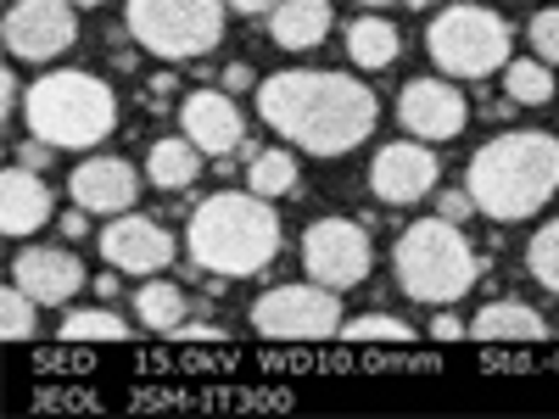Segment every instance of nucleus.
I'll use <instances>...</instances> for the list:
<instances>
[{"mask_svg": "<svg viewBox=\"0 0 559 419\" xmlns=\"http://www.w3.org/2000/svg\"><path fill=\"white\" fill-rule=\"evenodd\" d=\"M532 57H543L548 68L559 62V7H548V12L532 17Z\"/></svg>", "mask_w": 559, "mask_h": 419, "instance_id": "c85d7f7f", "label": "nucleus"}, {"mask_svg": "<svg viewBox=\"0 0 559 419\" xmlns=\"http://www.w3.org/2000/svg\"><path fill=\"white\" fill-rule=\"evenodd\" d=\"M302 268H308V279H319V286H331V291L364 286L369 268H376L369 229L353 224V218H319V224H308V236H302Z\"/></svg>", "mask_w": 559, "mask_h": 419, "instance_id": "1a4fd4ad", "label": "nucleus"}, {"mask_svg": "<svg viewBox=\"0 0 559 419\" xmlns=\"http://www.w3.org/2000/svg\"><path fill=\"white\" fill-rule=\"evenodd\" d=\"M464 191L476 196V213L498 224H521L548 207L559 191V140L543 129H509L471 157Z\"/></svg>", "mask_w": 559, "mask_h": 419, "instance_id": "f03ea898", "label": "nucleus"}, {"mask_svg": "<svg viewBox=\"0 0 559 419\" xmlns=\"http://www.w3.org/2000/svg\"><path fill=\"white\" fill-rule=\"evenodd\" d=\"M0 96H7V118H12V112H23V89H17V79H12V73L0 79Z\"/></svg>", "mask_w": 559, "mask_h": 419, "instance_id": "473e14b6", "label": "nucleus"}, {"mask_svg": "<svg viewBox=\"0 0 559 419\" xmlns=\"http://www.w3.org/2000/svg\"><path fill=\"white\" fill-rule=\"evenodd\" d=\"M408 7H414V12H431V7H437V0H408Z\"/></svg>", "mask_w": 559, "mask_h": 419, "instance_id": "4c0bfd02", "label": "nucleus"}, {"mask_svg": "<svg viewBox=\"0 0 559 419\" xmlns=\"http://www.w3.org/2000/svg\"><path fill=\"white\" fill-rule=\"evenodd\" d=\"M459 336H471V324H459V313L442 308V313L431 319V342H459Z\"/></svg>", "mask_w": 559, "mask_h": 419, "instance_id": "7c9ffc66", "label": "nucleus"}, {"mask_svg": "<svg viewBox=\"0 0 559 419\" xmlns=\"http://www.w3.org/2000/svg\"><path fill=\"white\" fill-rule=\"evenodd\" d=\"M224 7L229 0H129L123 23L140 51L163 62H197L224 39Z\"/></svg>", "mask_w": 559, "mask_h": 419, "instance_id": "423d86ee", "label": "nucleus"}, {"mask_svg": "<svg viewBox=\"0 0 559 419\" xmlns=\"http://www.w3.org/2000/svg\"><path fill=\"white\" fill-rule=\"evenodd\" d=\"M229 7H236V12H247V17H269V12L280 7V0H229Z\"/></svg>", "mask_w": 559, "mask_h": 419, "instance_id": "72a5a7b5", "label": "nucleus"}, {"mask_svg": "<svg viewBox=\"0 0 559 419\" xmlns=\"http://www.w3.org/2000/svg\"><path fill=\"white\" fill-rule=\"evenodd\" d=\"M526 268H532V279H537L543 291L559 297V218H548L537 236H532V247H526Z\"/></svg>", "mask_w": 559, "mask_h": 419, "instance_id": "a878e982", "label": "nucleus"}, {"mask_svg": "<svg viewBox=\"0 0 559 419\" xmlns=\"http://www.w3.org/2000/svg\"><path fill=\"white\" fill-rule=\"evenodd\" d=\"M73 7H102V0H73Z\"/></svg>", "mask_w": 559, "mask_h": 419, "instance_id": "58836bf2", "label": "nucleus"}, {"mask_svg": "<svg viewBox=\"0 0 559 419\" xmlns=\"http://www.w3.org/2000/svg\"><path fill=\"white\" fill-rule=\"evenodd\" d=\"M292 184H297V157L292 152H258L247 163V191H258V196H286Z\"/></svg>", "mask_w": 559, "mask_h": 419, "instance_id": "b1692460", "label": "nucleus"}, {"mask_svg": "<svg viewBox=\"0 0 559 419\" xmlns=\"http://www.w3.org/2000/svg\"><path fill=\"white\" fill-rule=\"evenodd\" d=\"M57 218V202H51V184L39 179V168L28 163H12L7 179H0V229L7 236H34Z\"/></svg>", "mask_w": 559, "mask_h": 419, "instance_id": "f3484780", "label": "nucleus"}, {"mask_svg": "<svg viewBox=\"0 0 559 419\" xmlns=\"http://www.w3.org/2000/svg\"><path fill=\"white\" fill-rule=\"evenodd\" d=\"M0 34H7V51L17 62H51V57L68 51L73 34H79L73 0H12Z\"/></svg>", "mask_w": 559, "mask_h": 419, "instance_id": "9d476101", "label": "nucleus"}, {"mask_svg": "<svg viewBox=\"0 0 559 419\" xmlns=\"http://www.w3.org/2000/svg\"><path fill=\"white\" fill-rule=\"evenodd\" d=\"M202 146L191 134H174V140H157V146L146 152V173H152V184L157 191H185V184H197V173H202Z\"/></svg>", "mask_w": 559, "mask_h": 419, "instance_id": "aec40b11", "label": "nucleus"}, {"mask_svg": "<svg viewBox=\"0 0 559 419\" xmlns=\"http://www.w3.org/2000/svg\"><path fill=\"white\" fill-rule=\"evenodd\" d=\"M342 336H347V342H392V347L414 342V331H408L397 313H358V319L342 324Z\"/></svg>", "mask_w": 559, "mask_h": 419, "instance_id": "cd10ccee", "label": "nucleus"}, {"mask_svg": "<svg viewBox=\"0 0 559 419\" xmlns=\"http://www.w3.org/2000/svg\"><path fill=\"white\" fill-rule=\"evenodd\" d=\"M51 152H57V146H45V140H34V134H28V146L17 152V163H28V168H45V163H51Z\"/></svg>", "mask_w": 559, "mask_h": 419, "instance_id": "2f4dec72", "label": "nucleus"}, {"mask_svg": "<svg viewBox=\"0 0 559 419\" xmlns=\"http://www.w3.org/2000/svg\"><path fill=\"white\" fill-rule=\"evenodd\" d=\"M269 39L280 51H313L331 39V0H280L269 12Z\"/></svg>", "mask_w": 559, "mask_h": 419, "instance_id": "a211bd4d", "label": "nucleus"}, {"mask_svg": "<svg viewBox=\"0 0 559 419\" xmlns=\"http://www.w3.org/2000/svg\"><path fill=\"white\" fill-rule=\"evenodd\" d=\"M554 73H548V62L543 57H521V62H509L503 68V96L515 101V107H543V101H554Z\"/></svg>", "mask_w": 559, "mask_h": 419, "instance_id": "5701e85b", "label": "nucleus"}, {"mask_svg": "<svg viewBox=\"0 0 559 419\" xmlns=\"http://www.w3.org/2000/svg\"><path fill=\"white\" fill-rule=\"evenodd\" d=\"M102 258L118 274H163L174 263V236H168L163 224L140 218V213H118L102 229Z\"/></svg>", "mask_w": 559, "mask_h": 419, "instance_id": "f8f14e48", "label": "nucleus"}, {"mask_svg": "<svg viewBox=\"0 0 559 419\" xmlns=\"http://www.w3.org/2000/svg\"><path fill=\"white\" fill-rule=\"evenodd\" d=\"M437 213H442V218H453V224H464V218L476 213V196H471V191H442Z\"/></svg>", "mask_w": 559, "mask_h": 419, "instance_id": "c756f323", "label": "nucleus"}, {"mask_svg": "<svg viewBox=\"0 0 559 419\" xmlns=\"http://www.w3.org/2000/svg\"><path fill=\"white\" fill-rule=\"evenodd\" d=\"M471 336L476 342H543L548 336V324H543V313L537 308H526V302H492V308H481L476 313V324H471Z\"/></svg>", "mask_w": 559, "mask_h": 419, "instance_id": "6ab92c4d", "label": "nucleus"}, {"mask_svg": "<svg viewBox=\"0 0 559 419\" xmlns=\"http://www.w3.org/2000/svg\"><path fill=\"white\" fill-rule=\"evenodd\" d=\"M397 118L414 140H453L471 123V101H464L448 79H414L397 96Z\"/></svg>", "mask_w": 559, "mask_h": 419, "instance_id": "9b49d317", "label": "nucleus"}, {"mask_svg": "<svg viewBox=\"0 0 559 419\" xmlns=\"http://www.w3.org/2000/svg\"><path fill=\"white\" fill-rule=\"evenodd\" d=\"M34 313H39V302H34V297L17 286V279H12V286L0 291V336H7V342H28V336L39 331Z\"/></svg>", "mask_w": 559, "mask_h": 419, "instance_id": "bb28decb", "label": "nucleus"}, {"mask_svg": "<svg viewBox=\"0 0 559 419\" xmlns=\"http://www.w3.org/2000/svg\"><path fill=\"white\" fill-rule=\"evenodd\" d=\"M437 184V152H426L419 140H392L386 152H376L369 163V191L386 207H408Z\"/></svg>", "mask_w": 559, "mask_h": 419, "instance_id": "ddd939ff", "label": "nucleus"}, {"mask_svg": "<svg viewBox=\"0 0 559 419\" xmlns=\"http://www.w3.org/2000/svg\"><path fill=\"white\" fill-rule=\"evenodd\" d=\"M509 45H515L509 23L481 0H459L426 28V51L448 79H492L498 68H509Z\"/></svg>", "mask_w": 559, "mask_h": 419, "instance_id": "0eeeda50", "label": "nucleus"}, {"mask_svg": "<svg viewBox=\"0 0 559 419\" xmlns=\"http://www.w3.org/2000/svg\"><path fill=\"white\" fill-rule=\"evenodd\" d=\"M179 123L207 157H224V152H236L247 140V118H241V107H236L229 89H191L185 107H179Z\"/></svg>", "mask_w": 559, "mask_h": 419, "instance_id": "dca6fc26", "label": "nucleus"}, {"mask_svg": "<svg viewBox=\"0 0 559 419\" xmlns=\"http://www.w3.org/2000/svg\"><path fill=\"white\" fill-rule=\"evenodd\" d=\"M252 331L269 342H324L342 336V297L319 279L297 286H274L252 302Z\"/></svg>", "mask_w": 559, "mask_h": 419, "instance_id": "6e6552de", "label": "nucleus"}, {"mask_svg": "<svg viewBox=\"0 0 559 419\" xmlns=\"http://www.w3.org/2000/svg\"><path fill=\"white\" fill-rule=\"evenodd\" d=\"M57 336L62 342H123L129 331H123V319L107 313V308H79V313H68L57 324Z\"/></svg>", "mask_w": 559, "mask_h": 419, "instance_id": "393cba45", "label": "nucleus"}, {"mask_svg": "<svg viewBox=\"0 0 559 419\" xmlns=\"http://www.w3.org/2000/svg\"><path fill=\"white\" fill-rule=\"evenodd\" d=\"M364 7H392V0H364Z\"/></svg>", "mask_w": 559, "mask_h": 419, "instance_id": "ea45409f", "label": "nucleus"}, {"mask_svg": "<svg viewBox=\"0 0 559 419\" xmlns=\"http://www.w3.org/2000/svg\"><path fill=\"white\" fill-rule=\"evenodd\" d=\"M258 112L292 146H302L313 157H342L376 134L381 101H376V89L347 73L286 68L258 84Z\"/></svg>", "mask_w": 559, "mask_h": 419, "instance_id": "f257e3e1", "label": "nucleus"}, {"mask_svg": "<svg viewBox=\"0 0 559 419\" xmlns=\"http://www.w3.org/2000/svg\"><path fill=\"white\" fill-rule=\"evenodd\" d=\"M392 268H397V286L426 302V308H453L464 291L476 286V247L464 241V229L453 218H419L403 229V241L392 252Z\"/></svg>", "mask_w": 559, "mask_h": 419, "instance_id": "39448f33", "label": "nucleus"}, {"mask_svg": "<svg viewBox=\"0 0 559 419\" xmlns=\"http://www.w3.org/2000/svg\"><path fill=\"white\" fill-rule=\"evenodd\" d=\"M347 51H353V62L358 68H392L397 62V51H403V34L386 23V17H358L353 28H347Z\"/></svg>", "mask_w": 559, "mask_h": 419, "instance_id": "412c9836", "label": "nucleus"}, {"mask_svg": "<svg viewBox=\"0 0 559 419\" xmlns=\"http://www.w3.org/2000/svg\"><path fill=\"white\" fill-rule=\"evenodd\" d=\"M23 118L28 134L45 140L57 152H90L118 129V96L112 84H102L96 73H79V68H57V73H39L23 96Z\"/></svg>", "mask_w": 559, "mask_h": 419, "instance_id": "20e7f679", "label": "nucleus"}, {"mask_svg": "<svg viewBox=\"0 0 559 419\" xmlns=\"http://www.w3.org/2000/svg\"><path fill=\"white\" fill-rule=\"evenodd\" d=\"M247 84H252L247 68H229V73H224V89H247Z\"/></svg>", "mask_w": 559, "mask_h": 419, "instance_id": "f704fd0d", "label": "nucleus"}, {"mask_svg": "<svg viewBox=\"0 0 559 419\" xmlns=\"http://www.w3.org/2000/svg\"><path fill=\"white\" fill-rule=\"evenodd\" d=\"M96 291H102V297H118V291H123V286H118V268H112V274H102V279H96Z\"/></svg>", "mask_w": 559, "mask_h": 419, "instance_id": "e433bc0d", "label": "nucleus"}, {"mask_svg": "<svg viewBox=\"0 0 559 419\" xmlns=\"http://www.w3.org/2000/svg\"><path fill=\"white\" fill-rule=\"evenodd\" d=\"M7 7H12V0H7Z\"/></svg>", "mask_w": 559, "mask_h": 419, "instance_id": "a19ab883", "label": "nucleus"}, {"mask_svg": "<svg viewBox=\"0 0 559 419\" xmlns=\"http://www.w3.org/2000/svg\"><path fill=\"white\" fill-rule=\"evenodd\" d=\"M62 236H84V207H73V213L62 218Z\"/></svg>", "mask_w": 559, "mask_h": 419, "instance_id": "c9c22d12", "label": "nucleus"}, {"mask_svg": "<svg viewBox=\"0 0 559 419\" xmlns=\"http://www.w3.org/2000/svg\"><path fill=\"white\" fill-rule=\"evenodd\" d=\"M191 263L224 279H247L280 258V213L258 191H218L185 224Z\"/></svg>", "mask_w": 559, "mask_h": 419, "instance_id": "7ed1b4c3", "label": "nucleus"}, {"mask_svg": "<svg viewBox=\"0 0 559 419\" xmlns=\"http://www.w3.org/2000/svg\"><path fill=\"white\" fill-rule=\"evenodd\" d=\"M12 279H17V286H23L39 308H62V302H73V297L90 286L84 263H79L73 252H62V247H28V252H17Z\"/></svg>", "mask_w": 559, "mask_h": 419, "instance_id": "4468645a", "label": "nucleus"}, {"mask_svg": "<svg viewBox=\"0 0 559 419\" xmlns=\"http://www.w3.org/2000/svg\"><path fill=\"white\" fill-rule=\"evenodd\" d=\"M68 196H73V207H84V213L118 218V213H129L134 196H140V173H134L123 157H84V163L68 173Z\"/></svg>", "mask_w": 559, "mask_h": 419, "instance_id": "2eb2a0df", "label": "nucleus"}, {"mask_svg": "<svg viewBox=\"0 0 559 419\" xmlns=\"http://www.w3.org/2000/svg\"><path fill=\"white\" fill-rule=\"evenodd\" d=\"M134 313H140V324H146V331L179 336V324H185V291L174 286V279H157V274H152V286L134 291Z\"/></svg>", "mask_w": 559, "mask_h": 419, "instance_id": "4be33fe9", "label": "nucleus"}]
</instances>
